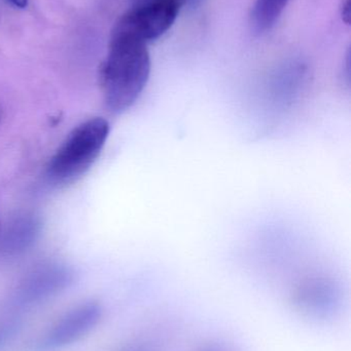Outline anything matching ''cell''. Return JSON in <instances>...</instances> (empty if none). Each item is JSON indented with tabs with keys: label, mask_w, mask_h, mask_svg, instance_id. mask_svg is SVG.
<instances>
[{
	"label": "cell",
	"mask_w": 351,
	"mask_h": 351,
	"mask_svg": "<svg viewBox=\"0 0 351 351\" xmlns=\"http://www.w3.org/2000/svg\"><path fill=\"white\" fill-rule=\"evenodd\" d=\"M152 62L146 43L111 33L109 53L99 70L105 105L115 114L131 108L150 80Z\"/></svg>",
	"instance_id": "6da1fadb"
},
{
	"label": "cell",
	"mask_w": 351,
	"mask_h": 351,
	"mask_svg": "<svg viewBox=\"0 0 351 351\" xmlns=\"http://www.w3.org/2000/svg\"><path fill=\"white\" fill-rule=\"evenodd\" d=\"M71 280L69 272L63 268L51 267L38 270L23 282L18 290L23 303L37 302L65 289Z\"/></svg>",
	"instance_id": "5b68a950"
},
{
	"label": "cell",
	"mask_w": 351,
	"mask_h": 351,
	"mask_svg": "<svg viewBox=\"0 0 351 351\" xmlns=\"http://www.w3.org/2000/svg\"><path fill=\"white\" fill-rule=\"evenodd\" d=\"M166 1L173 2V3L177 4L179 8H181L185 4L189 3L190 0H166Z\"/></svg>",
	"instance_id": "9c48e42d"
},
{
	"label": "cell",
	"mask_w": 351,
	"mask_h": 351,
	"mask_svg": "<svg viewBox=\"0 0 351 351\" xmlns=\"http://www.w3.org/2000/svg\"><path fill=\"white\" fill-rule=\"evenodd\" d=\"M179 6L166 0H150L126 12L115 24L113 33L127 35L148 45L174 24Z\"/></svg>",
	"instance_id": "3957f363"
},
{
	"label": "cell",
	"mask_w": 351,
	"mask_h": 351,
	"mask_svg": "<svg viewBox=\"0 0 351 351\" xmlns=\"http://www.w3.org/2000/svg\"><path fill=\"white\" fill-rule=\"evenodd\" d=\"M6 1L18 8H25L28 5V0H6Z\"/></svg>",
	"instance_id": "ba28073f"
},
{
	"label": "cell",
	"mask_w": 351,
	"mask_h": 351,
	"mask_svg": "<svg viewBox=\"0 0 351 351\" xmlns=\"http://www.w3.org/2000/svg\"><path fill=\"white\" fill-rule=\"evenodd\" d=\"M350 0H341V5H340V14H341L342 21H343L346 25H350Z\"/></svg>",
	"instance_id": "52a82bcc"
},
{
	"label": "cell",
	"mask_w": 351,
	"mask_h": 351,
	"mask_svg": "<svg viewBox=\"0 0 351 351\" xmlns=\"http://www.w3.org/2000/svg\"><path fill=\"white\" fill-rule=\"evenodd\" d=\"M288 0H256L249 16L251 31L261 35L273 28Z\"/></svg>",
	"instance_id": "8992f818"
},
{
	"label": "cell",
	"mask_w": 351,
	"mask_h": 351,
	"mask_svg": "<svg viewBox=\"0 0 351 351\" xmlns=\"http://www.w3.org/2000/svg\"><path fill=\"white\" fill-rule=\"evenodd\" d=\"M133 351H146V350H133Z\"/></svg>",
	"instance_id": "30bf717a"
},
{
	"label": "cell",
	"mask_w": 351,
	"mask_h": 351,
	"mask_svg": "<svg viewBox=\"0 0 351 351\" xmlns=\"http://www.w3.org/2000/svg\"><path fill=\"white\" fill-rule=\"evenodd\" d=\"M101 317V307L89 302L74 307L56 323L45 338V346L60 348L72 343L95 327Z\"/></svg>",
	"instance_id": "277c9868"
},
{
	"label": "cell",
	"mask_w": 351,
	"mask_h": 351,
	"mask_svg": "<svg viewBox=\"0 0 351 351\" xmlns=\"http://www.w3.org/2000/svg\"><path fill=\"white\" fill-rule=\"evenodd\" d=\"M109 135V123L102 117L74 128L47 162V181L60 187L80 179L98 158Z\"/></svg>",
	"instance_id": "7a4b0ae2"
}]
</instances>
